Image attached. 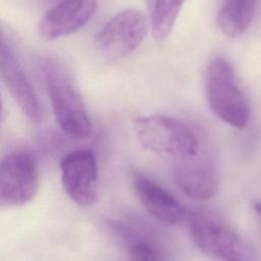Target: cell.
Returning a JSON list of instances; mask_svg holds the SVG:
<instances>
[{"label": "cell", "instance_id": "obj_1", "mask_svg": "<svg viewBox=\"0 0 261 261\" xmlns=\"http://www.w3.org/2000/svg\"><path fill=\"white\" fill-rule=\"evenodd\" d=\"M43 69L52 110L60 128L73 139L89 138L92 133L91 120L65 68L57 60L48 58Z\"/></svg>", "mask_w": 261, "mask_h": 261}, {"label": "cell", "instance_id": "obj_2", "mask_svg": "<svg viewBox=\"0 0 261 261\" xmlns=\"http://www.w3.org/2000/svg\"><path fill=\"white\" fill-rule=\"evenodd\" d=\"M204 88L208 104L219 119L236 128L247 126L249 104L239 87L234 69L226 58L215 56L209 61Z\"/></svg>", "mask_w": 261, "mask_h": 261}, {"label": "cell", "instance_id": "obj_3", "mask_svg": "<svg viewBox=\"0 0 261 261\" xmlns=\"http://www.w3.org/2000/svg\"><path fill=\"white\" fill-rule=\"evenodd\" d=\"M134 129L141 145L150 152L176 160L200 154V143L194 132L179 119L161 114L138 117Z\"/></svg>", "mask_w": 261, "mask_h": 261}, {"label": "cell", "instance_id": "obj_4", "mask_svg": "<svg viewBox=\"0 0 261 261\" xmlns=\"http://www.w3.org/2000/svg\"><path fill=\"white\" fill-rule=\"evenodd\" d=\"M188 223L191 240L203 254L227 261L255 259L252 246L219 218L194 212Z\"/></svg>", "mask_w": 261, "mask_h": 261}, {"label": "cell", "instance_id": "obj_5", "mask_svg": "<svg viewBox=\"0 0 261 261\" xmlns=\"http://www.w3.org/2000/svg\"><path fill=\"white\" fill-rule=\"evenodd\" d=\"M39 187L37 164L31 153L15 150L0 163V201L9 207L22 206L36 196Z\"/></svg>", "mask_w": 261, "mask_h": 261}, {"label": "cell", "instance_id": "obj_6", "mask_svg": "<svg viewBox=\"0 0 261 261\" xmlns=\"http://www.w3.org/2000/svg\"><path fill=\"white\" fill-rule=\"evenodd\" d=\"M147 32V17L137 9H125L104 24L96 36V45L104 57L120 59L142 44Z\"/></svg>", "mask_w": 261, "mask_h": 261}, {"label": "cell", "instance_id": "obj_7", "mask_svg": "<svg viewBox=\"0 0 261 261\" xmlns=\"http://www.w3.org/2000/svg\"><path fill=\"white\" fill-rule=\"evenodd\" d=\"M61 182L67 196L81 207L93 205L98 197V169L91 150L67 153L60 162Z\"/></svg>", "mask_w": 261, "mask_h": 261}, {"label": "cell", "instance_id": "obj_8", "mask_svg": "<svg viewBox=\"0 0 261 261\" xmlns=\"http://www.w3.org/2000/svg\"><path fill=\"white\" fill-rule=\"evenodd\" d=\"M0 72L10 95L31 120L41 118V105L34 87L28 79L14 47L2 31L0 45Z\"/></svg>", "mask_w": 261, "mask_h": 261}, {"label": "cell", "instance_id": "obj_9", "mask_svg": "<svg viewBox=\"0 0 261 261\" xmlns=\"http://www.w3.org/2000/svg\"><path fill=\"white\" fill-rule=\"evenodd\" d=\"M96 10V0H60L49 8L38 24V33L53 41L83 28Z\"/></svg>", "mask_w": 261, "mask_h": 261}, {"label": "cell", "instance_id": "obj_10", "mask_svg": "<svg viewBox=\"0 0 261 261\" xmlns=\"http://www.w3.org/2000/svg\"><path fill=\"white\" fill-rule=\"evenodd\" d=\"M172 171V180L175 186L189 198L196 201L211 199L218 187L217 174L212 161L208 157H199L177 160Z\"/></svg>", "mask_w": 261, "mask_h": 261}, {"label": "cell", "instance_id": "obj_11", "mask_svg": "<svg viewBox=\"0 0 261 261\" xmlns=\"http://www.w3.org/2000/svg\"><path fill=\"white\" fill-rule=\"evenodd\" d=\"M133 186L140 202L158 222L176 225L187 218L182 205L164 188L141 172H134Z\"/></svg>", "mask_w": 261, "mask_h": 261}, {"label": "cell", "instance_id": "obj_12", "mask_svg": "<svg viewBox=\"0 0 261 261\" xmlns=\"http://www.w3.org/2000/svg\"><path fill=\"white\" fill-rule=\"evenodd\" d=\"M114 234L133 260H166L169 257L159 238L148 226L133 219H118Z\"/></svg>", "mask_w": 261, "mask_h": 261}, {"label": "cell", "instance_id": "obj_13", "mask_svg": "<svg viewBox=\"0 0 261 261\" xmlns=\"http://www.w3.org/2000/svg\"><path fill=\"white\" fill-rule=\"evenodd\" d=\"M258 0H222L216 15L219 31L229 37L243 35L250 27Z\"/></svg>", "mask_w": 261, "mask_h": 261}, {"label": "cell", "instance_id": "obj_14", "mask_svg": "<svg viewBox=\"0 0 261 261\" xmlns=\"http://www.w3.org/2000/svg\"><path fill=\"white\" fill-rule=\"evenodd\" d=\"M185 0H148L150 27L154 39L162 41L171 33Z\"/></svg>", "mask_w": 261, "mask_h": 261}, {"label": "cell", "instance_id": "obj_15", "mask_svg": "<svg viewBox=\"0 0 261 261\" xmlns=\"http://www.w3.org/2000/svg\"><path fill=\"white\" fill-rule=\"evenodd\" d=\"M253 208H254L255 212L257 213V215L259 216V218L261 219V201H256L253 204Z\"/></svg>", "mask_w": 261, "mask_h": 261}]
</instances>
